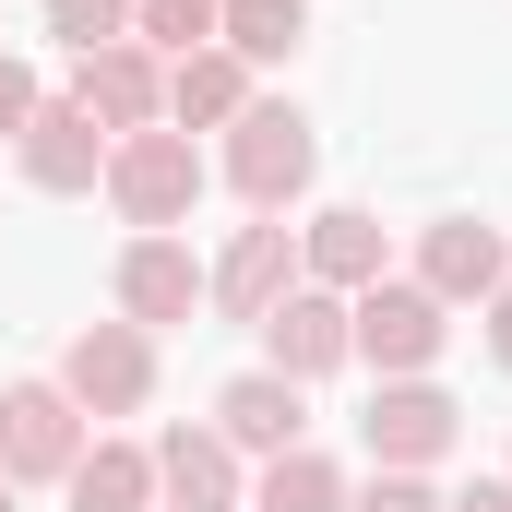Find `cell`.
Returning <instances> with one entry per match:
<instances>
[{
  "instance_id": "6da1fadb",
  "label": "cell",
  "mask_w": 512,
  "mask_h": 512,
  "mask_svg": "<svg viewBox=\"0 0 512 512\" xmlns=\"http://www.w3.org/2000/svg\"><path fill=\"white\" fill-rule=\"evenodd\" d=\"M203 179H215V167H203V143L155 120V131H120V143H108V179H96V191L120 203V227H131V239H155V227H191Z\"/></svg>"
},
{
  "instance_id": "7a4b0ae2",
  "label": "cell",
  "mask_w": 512,
  "mask_h": 512,
  "mask_svg": "<svg viewBox=\"0 0 512 512\" xmlns=\"http://www.w3.org/2000/svg\"><path fill=\"white\" fill-rule=\"evenodd\" d=\"M310 167H322V131L298 120L286 96H251V108L227 120V191H239L251 215H286V203L310 191Z\"/></svg>"
},
{
  "instance_id": "3957f363",
  "label": "cell",
  "mask_w": 512,
  "mask_h": 512,
  "mask_svg": "<svg viewBox=\"0 0 512 512\" xmlns=\"http://www.w3.org/2000/svg\"><path fill=\"white\" fill-rule=\"evenodd\" d=\"M346 346H358L382 382H429V358L453 346V310H441L417 274H382V286L346 298Z\"/></svg>"
},
{
  "instance_id": "277c9868",
  "label": "cell",
  "mask_w": 512,
  "mask_h": 512,
  "mask_svg": "<svg viewBox=\"0 0 512 512\" xmlns=\"http://www.w3.org/2000/svg\"><path fill=\"white\" fill-rule=\"evenodd\" d=\"M84 441H96V417L60 382H12L0 393V477H12V489H60V477L84 465Z\"/></svg>"
},
{
  "instance_id": "5b68a950",
  "label": "cell",
  "mask_w": 512,
  "mask_h": 512,
  "mask_svg": "<svg viewBox=\"0 0 512 512\" xmlns=\"http://www.w3.org/2000/svg\"><path fill=\"white\" fill-rule=\"evenodd\" d=\"M60 96H72L84 120H96L108 143H120V131H155V120H167V60H155L143 36H120V48H84Z\"/></svg>"
},
{
  "instance_id": "8992f818",
  "label": "cell",
  "mask_w": 512,
  "mask_h": 512,
  "mask_svg": "<svg viewBox=\"0 0 512 512\" xmlns=\"http://www.w3.org/2000/svg\"><path fill=\"white\" fill-rule=\"evenodd\" d=\"M453 429H465V405H453L441 382H382L370 417H358V441H370L382 477H429V465L453 453Z\"/></svg>"
},
{
  "instance_id": "52a82bcc",
  "label": "cell",
  "mask_w": 512,
  "mask_h": 512,
  "mask_svg": "<svg viewBox=\"0 0 512 512\" xmlns=\"http://www.w3.org/2000/svg\"><path fill=\"white\" fill-rule=\"evenodd\" d=\"M60 393H72L84 417H131V405L155 393V334H143V322H84V334L60 346Z\"/></svg>"
},
{
  "instance_id": "ba28073f",
  "label": "cell",
  "mask_w": 512,
  "mask_h": 512,
  "mask_svg": "<svg viewBox=\"0 0 512 512\" xmlns=\"http://www.w3.org/2000/svg\"><path fill=\"white\" fill-rule=\"evenodd\" d=\"M346 358H358V346H346V298H334V286H286V298L262 310V370H274V382L310 393V382H334Z\"/></svg>"
},
{
  "instance_id": "9c48e42d",
  "label": "cell",
  "mask_w": 512,
  "mask_h": 512,
  "mask_svg": "<svg viewBox=\"0 0 512 512\" xmlns=\"http://www.w3.org/2000/svg\"><path fill=\"white\" fill-rule=\"evenodd\" d=\"M286 286H310V274H298V227H286V215L239 227L227 262H203V310H227V322H251V334H262V310H274Z\"/></svg>"
},
{
  "instance_id": "30bf717a",
  "label": "cell",
  "mask_w": 512,
  "mask_h": 512,
  "mask_svg": "<svg viewBox=\"0 0 512 512\" xmlns=\"http://www.w3.org/2000/svg\"><path fill=\"white\" fill-rule=\"evenodd\" d=\"M12 167H24V191L72 203V191H96V179H108V131L84 120L72 96H48V108L24 120V143H12Z\"/></svg>"
},
{
  "instance_id": "8fae6325",
  "label": "cell",
  "mask_w": 512,
  "mask_h": 512,
  "mask_svg": "<svg viewBox=\"0 0 512 512\" xmlns=\"http://www.w3.org/2000/svg\"><path fill=\"white\" fill-rule=\"evenodd\" d=\"M251 501V477H239V453H227V429L203 417H179L167 441H155V512H239Z\"/></svg>"
},
{
  "instance_id": "7c38bea8",
  "label": "cell",
  "mask_w": 512,
  "mask_h": 512,
  "mask_svg": "<svg viewBox=\"0 0 512 512\" xmlns=\"http://www.w3.org/2000/svg\"><path fill=\"white\" fill-rule=\"evenodd\" d=\"M108 286H120V322H143V334H167V322H191V310H203V262H191V239H179V227L131 239Z\"/></svg>"
},
{
  "instance_id": "4fadbf2b",
  "label": "cell",
  "mask_w": 512,
  "mask_h": 512,
  "mask_svg": "<svg viewBox=\"0 0 512 512\" xmlns=\"http://www.w3.org/2000/svg\"><path fill=\"white\" fill-rule=\"evenodd\" d=\"M298 274H310V286H334V298L382 286V274H393V239H382V215H370V203H322V215L298 227Z\"/></svg>"
},
{
  "instance_id": "5bb4252c",
  "label": "cell",
  "mask_w": 512,
  "mask_h": 512,
  "mask_svg": "<svg viewBox=\"0 0 512 512\" xmlns=\"http://www.w3.org/2000/svg\"><path fill=\"white\" fill-rule=\"evenodd\" d=\"M417 286H429L441 310H465V298L489 310V298L512 286V251H501V227H477V215H441V227L417 239Z\"/></svg>"
},
{
  "instance_id": "9a60e30c",
  "label": "cell",
  "mask_w": 512,
  "mask_h": 512,
  "mask_svg": "<svg viewBox=\"0 0 512 512\" xmlns=\"http://www.w3.org/2000/svg\"><path fill=\"white\" fill-rule=\"evenodd\" d=\"M215 429H227V453H298L310 441V393L274 382V370H239L215 393Z\"/></svg>"
},
{
  "instance_id": "2e32d148",
  "label": "cell",
  "mask_w": 512,
  "mask_h": 512,
  "mask_svg": "<svg viewBox=\"0 0 512 512\" xmlns=\"http://www.w3.org/2000/svg\"><path fill=\"white\" fill-rule=\"evenodd\" d=\"M239 108H251V60H239V48L167 60V131H227Z\"/></svg>"
},
{
  "instance_id": "e0dca14e",
  "label": "cell",
  "mask_w": 512,
  "mask_h": 512,
  "mask_svg": "<svg viewBox=\"0 0 512 512\" xmlns=\"http://www.w3.org/2000/svg\"><path fill=\"white\" fill-rule=\"evenodd\" d=\"M60 489H72V512H155V453L143 441H84V465Z\"/></svg>"
},
{
  "instance_id": "ac0fdd59",
  "label": "cell",
  "mask_w": 512,
  "mask_h": 512,
  "mask_svg": "<svg viewBox=\"0 0 512 512\" xmlns=\"http://www.w3.org/2000/svg\"><path fill=\"white\" fill-rule=\"evenodd\" d=\"M215 48H239L251 72H274V60H298V48H310V0H227Z\"/></svg>"
},
{
  "instance_id": "d6986e66",
  "label": "cell",
  "mask_w": 512,
  "mask_h": 512,
  "mask_svg": "<svg viewBox=\"0 0 512 512\" xmlns=\"http://www.w3.org/2000/svg\"><path fill=\"white\" fill-rule=\"evenodd\" d=\"M251 512H346V465L334 453H262V489H251Z\"/></svg>"
},
{
  "instance_id": "ffe728a7",
  "label": "cell",
  "mask_w": 512,
  "mask_h": 512,
  "mask_svg": "<svg viewBox=\"0 0 512 512\" xmlns=\"http://www.w3.org/2000/svg\"><path fill=\"white\" fill-rule=\"evenodd\" d=\"M215 24H227V0H131V36H143L155 60H191V48H215Z\"/></svg>"
},
{
  "instance_id": "44dd1931",
  "label": "cell",
  "mask_w": 512,
  "mask_h": 512,
  "mask_svg": "<svg viewBox=\"0 0 512 512\" xmlns=\"http://www.w3.org/2000/svg\"><path fill=\"white\" fill-rule=\"evenodd\" d=\"M48 36L84 60V48H120L131 36V0H48Z\"/></svg>"
},
{
  "instance_id": "7402d4cb",
  "label": "cell",
  "mask_w": 512,
  "mask_h": 512,
  "mask_svg": "<svg viewBox=\"0 0 512 512\" xmlns=\"http://www.w3.org/2000/svg\"><path fill=\"white\" fill-rule=\"evenodd\" d=\"M48 108V84H36V60H12L0 48V143H24V120Z\"/></svg>"
},
{
  "instance_id": "603a6c76",
  "label": "cell",
  "mask_w": 512,
  "mask_h": 512,
  "mask_svg": "<svg viewBox=\"0 0 512 512\" xmlns=\"http://www.w3.org/2000/svg\"><path fill=\"white\" fill-rule=\"evenodd\" d=\"M346 512H441V489H429V477H382V465H370V489H346Z\"/></svg>"
},
{
  "instance_id": "cb8c5ba5",
  "label": "cell",
  "mask_w": 512,
  "mask_h": 512,
  "mask_svg": "<svg viewBox=\"0 0 512 512\" xmlns=\"http://www.w3.org/2000/svg\"><path fill=\"white\" fill-rule=\"evenodd\" d=\"M477 322H489V358H501V370H512V286H501V298H489V310H477Z\"/></svg>"
},
{
  "instance_id": "d4e9b609",
  "label": "cell",
  "mask_w": 512,
  "mask_h": 512,
  "mask_svg": "<svg viewBox=\"0 0 512 512\" xmlns=\"http://www.w3.org/2000/svg\"><path fill=\"white\" fill-rule=\"evenodd\" d=\"M441 512H512V477H477L465 501H441Z\"/></svg>"
},
{
  "instance_id": "484cf974",
  "label": "cell",
  "mask_w": 512,
  "mask_h": 512,
  "mask_svg": "<svg viewBox=\"0 0 512 512\" xmlns=\"http://www.w3.org/2000/svg\"><path fill=\"white\" fill-rule=\"evenodd\" d=\"M0 512H12V477H0Z\"/></svg>"
}]
</instances>
